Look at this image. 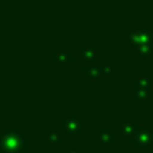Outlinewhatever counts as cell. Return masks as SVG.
I'll list each match as a JSON object with an SVG mask.
<instances>
[{"mask_svg":"<svg viewBox=\"0 0 153 153\" xmlns=\"http://www.w3.org/2000/svg\"><path fill=\"white\" fill-rule=\"evenodd\" d=\"M48 142L53 143V145H59V143L63 142V138H61V135H58V133L50 132V133H48Z\"/></svg>","mask_w":153,"mask_h":153,"instance_id":"obj_6","label":"cell"},{"mask_svg":"<svg viewBox=\"0 0 153 153\" xmlns=\"http://www.w3.org/2000/svg\"><path fill=\"white\" fill-rule=\"evenodd\" d=\"M99 140H100L102 145H114V143H115V137H114L109 130H102L100 135H99Z\"/></svg>","mask_w":153,"mask_h":153,"instance_id":"obj_4","label":"cell"},{"mask_svg":"<svg viewBox=\"0 0 153 153\" xmlns=\"http://www.w3.org/2000/svg\"><path fill=\"white\" fill-rule=\"evenodd\" d=\"M25 138L22 133L8 132L0 137V153H22L25 150Z\"/></svg>","mask_w":153,"mask_h":153,"instance_id":"obj_1","label":"cell"},{"mask_svg":"<svg viewBox=\"0 0 153 153\" xmlns=\"http://www.w3.org/2000/svg\"><path fill=\"white\" fill-rule=\"evenodd\" d=\"M122 133H123V137L135 135V133H137V125H135V123H130V122L123 123V125H122Z\"/></svg>","mask_w":153,"mask_h":153,"instance_id":"obj_5","label":"cell"},{"mask_svg":"<svg viewBox=\"0 0 153 153\" xmlns=\"http://www.w3.org/2000/svg\"><path fill=\"white\" fill-rule=\"evenodd\" d=\"M64 130H66L68 135L74 137L81 132V120L77 117H68L64 120Z\"/></svg>","mask_w":153,"mask_h":153,"instance_id":"obj_3","label":"cell"},{"mask_svg":"<svg viewBox=\"0 0 153 153\" xmlns=\"http://www.w3.org/2000/svg\"><path fill=\"white\" fill-rule=\"evenodd\" d=\"M66 153H81V152H79V150H68Z\"/></svg>","mask_w":153,"mask_h":153,"instance_id":"obj_7","label":"cell"},{"mask_svg":"<svg viewBox=\"0 0 153 153\" xmlns=\"http://www.w3.org/2000/svg\"><path fill=\"white\" fill-rule=\"evenodd\" d=\"M135 145L138 148H148L150 145H153V132L146 128L138 130L135 133Z\"/></svg>","mask_w":153,"mask_h":153,"instance_id":"obj_2","label":"cell"}]
</instances>
